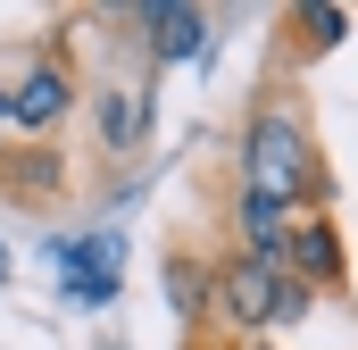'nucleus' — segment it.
<instances>
[{
  "mask_svg": "<svg viewBox=\"0 0 358 350\" xmlns=\"http://www.w3.org/2000/svg\"><path fill=\"white\" fill-rule=\"evenodd\" d=\"M234 192L275 200L292 217H317L334 209V167H325V142H317V117H308V92L292 76H267L242 108V142H234Z\"/></svg>",
  "mask_w": 358,
  "mask_h": 350,
  "instance_id": "f257e3e1",
  "label": "nucleus"
},
{
  "mask_svg": "<svg viewBox=\"0 0 358 350\" xmlns=\"http://www.w3.org/2000/svg\"><path fill=\"white\" fill-rule=\"evenodd\" d=\"M308 309H317V292H308V284H292V275L267 267V259L225 251V259L208 267V326H217V334H234V342L275 334V326H300ZM208 326H200V334H208Z\"/></svg>",
  "mask_w": 358,
  "mask_h": 350,
  "instance_id": "f03ea898",
  "label": "nucleus"
},
{
  "mask_svg": "<svg viewBox=\"0 0 358 350\" xmlns=\"http://www.w3.org/2000/svg\"><path fill=\"white\" fill-rule=\"evenodd\" d=\"M76 100H84V92H76V67H67V42H50L42 59H25L17 84L0 92V125H17L25 142H50Z\"/></svg>",
  "mask_w": 358,
  "mask_h": 350,
  "instance_id": "7ed1b4c3",
  "label": "nucleus"
},
{
  "mask_svg": "<svg viewBox=\"0 0 358 350\" xmlns=\"http://www.w3.org/2000/svg\"><path fill=\"white\" fill-rule=\"evenodd\" d=\"M67 159H59V142H8L0 150V200H17V209H67Z\"/></svg>",
  "mask_w": 358,
  "mask_h": 350,
  "instance_id": "20e7f679",
  "label": "nucleus"
},
{
  "mask_svg": "<svg viewBox=\"0 0 358 350\" xmlns=\"http://www.w3.org/2000/svg\"><path fill=\"white\" fill-rule=\"evenodd\" d=\"M283 275L308 284V292H342V284H350V251H342L334 209H317V217L292 225V242H283Z\"/></svg>",
  "mask_w": 358,
  "mask_h": 350,
  "instance_id": "39448f33",
  "label": "nucleus"
},
{
  "mask_svg": "<svg viewBox=\"0 0 358 350\" xmlns=\"http://www.w3.org/2000/svg\"><path fill=\"white\" fill-rule=\"evenodd\" d=\"M358 17L350 8H334V0H300V8H283V42H275V76H292V67H317L325 50H342V34H350Z\"/></svg>",
  "mask_w": 358,
  "mask_h": 350,
  "instance_id": "423d86ee",
  "label": "nucleus"
},
{
  "mask_svg": "<svg viewBox=\"0 0 358 350\" xmlns=\"http://www.w3.org/2000/svg\"><path fill=\"white\" fill-rule=\"evenodd\" d=\"M142 125H150V84H100V100H92V134H100L108 159H125V150L142 142Z\"/></svg>",
  "mask_w": 358,
  "mask_h": 350,
  "instance_id": "0eeeda50",
  "label": "nucleus"
},
{
  "mask_svg": "<svg viewBox=\"0 0 358 350\" xmlns=\"http://www.w3.org/2000/svg\"><path fill=\"white\" fill-rule=\"evenodd\" d=\"M134 25H150V67H176V59H192L200 50V34H208V17L200 8H134Z\"/></svg>",
  "mask_w": 358,
  "mask_h": 350,
  "instance_id": "6e6552de",
  "label": "nucleus"
},
{
  "mask_svg": "<svg viewBox=\"0 0 358 350\" xmlns=\"http://www.w3.org/2000/svg\"><path fill=\"white\" fill-rule=\"evenodd\" d=\"M0 275H8V251H0Z\"/></svg>",
  "mask_w": 358,
  "mask_h": 350,
  "instance_id": "1a4fd4ad",
  "label": "nucleus"
}]
</instances>
